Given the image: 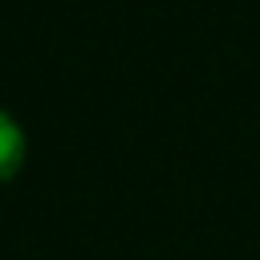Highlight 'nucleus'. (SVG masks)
<instances>
[{
  "instance_id": "1",
  "label": "nucleus",
  "mask_w": 260,
  "mask_h": 260,
  "mask_svg": "<svg viewBox=\"0 0 260 260\" xmlns=\"http://www.w3.org/2000/svg\"><path fill=\"white\" fill-rule=\"evenodd\" d=\"M20 162H24V130L8 110H0V183H8L20 171Z\"/></svg>"
}]
</instances>
